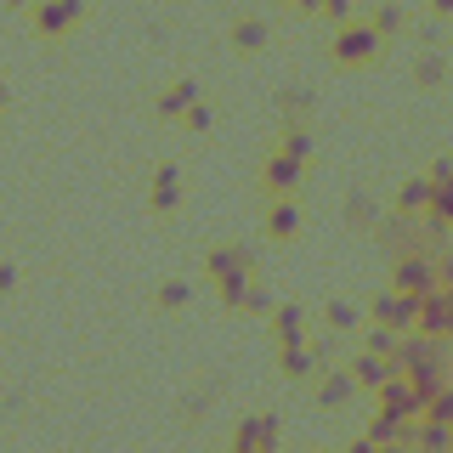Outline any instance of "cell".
<instances>
[{
	"label": "cell",
	"mask_w": 453,
	"mask_h": 453,
	"mask_svg": "<svg viewBox=\"0 0 453 453\" xmlns=\"http://www.w3.org/2000/svg\"><path fill=\"white\" fill-rule=\"evenodd\" d=\"M74 12H80L74 0H51V6H40V18H35V23L46 28V35H57V28H68V23H74Z\"/></svg>",
	"instance_id": "8992f818"
},
{
	"label": "cell",
	"mask_w": 453,
	"mask_h": 453,
	"mask_svg": "<svg viewBox=\"0 0 453 453\" xmlns=\"http://www.w3.org/2000/svg\"><path fill=\"white\" fill-rule=\"evenodd\" d=\"M329 323H334V329H351V323H357V311H351V306H329Z\"/></svg>",
	"instance_id": "30bf717a"
},
{
	"label": "cell",
	"mask_w": 453,
	"mask_h": 453,
	"mask_svg": "<svg viewBox=\"0 0 453 453\" xmlns=\"http://www.w3.org/2000/svg\"><path fill=\"white\" fill-rule=\"evenodd\" d=\"M266 233H273L278 244H289V238L301 233V210H295V204H273V210H266Z\"/></svg>",
	"instance_id": "3957f363"
},
{
	"label": "cell",
	"mask_w": 453,
	"mask_h": 453,
	"mask_svg": "<svg viewBox=\"0 0 453 453\" xmlns=\"http://www.w3.org/2000/svg\"><path fill=\"white\" fill-rule=\"evenodd\" d=\"M261 181H266L273 193H289L295 181H301V159H289V153H273V159L261 165Z\"/></svg>",
	"instance_id": "6da1fadb"
},
{
	"label": "cell",
	"mask_w": 453,
	"mask_h": 453,
	"mask_svg": "<svg viewBox=\"0 0 453 453\" xmlns=\"http://www.w3.org/2000/svg\"><path fill=\"white\" fill-rule=\"evenodd\" d=\"M351 391H357V380H351L346 368H334V374H323V380H318V403H323V408L351 403Z\"/></svg>",
	"instance_id": "7a4b0ae2"
},
{
	"label": "cell",
	"mask_w": 453,
	"mask_h": 453,
	"mask_svg": "<svg viewBox=\"0 0 453 453\" xmlns=\"http://www.w3.org/2000/svg\"><path fill=\"white\" fill-rule=\"evenodd\" d=\"M311 363H318V357H311L306 346H283V374H289V380H306Z\"/></svg>",
	"instance_id": "52a82bcc"
},
{
	"label": "cell",
	"mask_w": 453,
	"mask_h": 453,
	"mask_svg": "<svg viewBox=\"0 0 453 453\" xmlns=\"http://www.w3.org/2000/svg\"><path fill=\"white\" fill-rule=\"evenodd\" d=\"M176 198H181V188H176V165H159V176H153V210H176Z\"/></svg>",
	"instance_id": "277c9868"
},
{
	"label": "cell",
	"mask_w": 453,
	"mask_h": 453,
	"mask_svg": "<svg viewBox=\"0 0 453 453\" xmlns=\"http://www.w3.org/2000/svg\"><path fill=\"white\" fill-rule=\"evenodd\" d=\"M159 306H188V283H165V289H159Z\"/></svg>",
	"instance_id": "9c48e42d"
},
{
	"label": "cell",
	"mask_w": 453,
	"mask_h": 453,
	"mask_svg": "<svg viewBox=\"0 0 453 453\" xmlns=\"http://www.w3.org/2000/svg\"><path fill=\"white\" fill-rule=\"evenodd\" d=\"M273 323H278V340H283V346H301V334H306L301 306H278V311H273Z\"/></svg>",
	"instance_id": "5b68a950"
},
{
	"label": "cell",
	"mask_w": 453,
	"mask_h": 453,
	"mask_svg": "<svg viewBox=\"0 0 453 453\" xmlns=\"http://www.w3.org/2000/svg\"><path fill=\"white\" fill-rule=\"evenodd\" d=\"M188 103H193V85H170V91H165V103H159V113H181Z\"/></svg>",
	"instance_id": "ba28073f"
}]
</instances>
